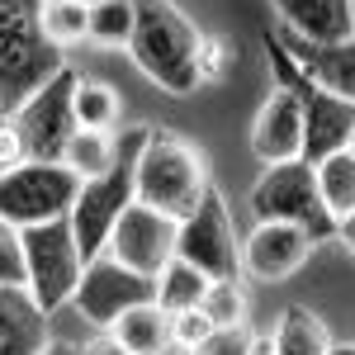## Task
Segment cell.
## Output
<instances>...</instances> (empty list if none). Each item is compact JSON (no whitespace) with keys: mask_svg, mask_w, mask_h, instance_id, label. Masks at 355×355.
Masks as SVG:
<instances>
[{"mask_svg":"<svg viewBox=\"0 0 355 355\" xmlns=\"http://www.w3.org/2000/svg\"><path fill=\"white\" fill-rule=\"evenodd\" d=\"M199 28L175 0H133V62L171 95L199 90Z\"/></svg>","mask_w":355,"mask_h":355,"instance_id":"obj_1","label":"cell"},{"mask_svg":"<svg viewBox=\"0 0 355 355\" xmlns=\"http://www.w3.org/2000/svg\"><path fill=\"white\" fill-rule=\"evenodd\" d=\"M62 67V48L43 28V0H0V114H15Z\"/></svg>","mask_w":355,"mask_h":355,"instance_id":"obj_2","label":"cell"},{"mask_svg":"<svg viewBox=\"0 0 355 355\" xmlns=\"http://www.w3.org/2000/svg\"><path fill=\"white\" fill-rule=\"evenodd\" d=\"M209 162L199 157V147L185 142L180 133L152 128L142 152H137V199L162 209L171 218H185L194 204L209 194Z\"/></svg>","mask_w":355,"mask_h":355,"instance_id":"obj_3","label":"cell"},{"mask_svg":"<svg viewBox=\"0 0 355 355\" xmlns=\"http://www.w3.org/2000/svg\"><path fill=\"white\" fill-rule=\"evenodd\" d=\"M147 133H152L147 123L119 133V162L105 175L81 180V194L71 204V227H76V242H81L85 261L110 246V232H114V223H119V214L137 199V152H142Z\"/></svg>","mask_w":355,"mask_h":355,"instance_id":"obj_4","label":"cell"},{"mask_svg":"<svg viewBox=\"0 0 355 355\" xmlns=\"http://www.w3.org/2000/svg\"><path fill=\"white\" fill-rule=\"evenodd\" d=\"M251 214L256 218H284L299 223L313 242H331L336 237V214L318 190V166L308 157H289V162H266L261 180L251 185Z\"/></svg>","mask_w":355,"mask_h":355,"instance_id":"obj_5","label":"cell"},{"mask_svg":"<svg viewBox=\"0 0 355 355\" xmlns=\"http://www.w3.org/2000/svg\"><path fill=\"white\" fill-rule=\"evenodd\" d=\"M19 232H24L28 294H33V303L53 318L57 308L71 303L76 284H81V270H85V251H81V242H76L71 214L28 223V227H19Z\"/></svg>","mask_w":355,"mask_h":355,"instance_id":"obj_6","label":"cell"},{"mask_svg":"<svg viewBox=\"0 0 355 355\" xmlns=\"http://www.w3.org/2000/svg\"><path fill=\"white\" fill-rule=\"evenodd\" d=\"M81 194V175L67 162H19L0 171V218H10L15 227L43 218H62L71 214Z\"/></svg>","mask_w":355,"mask_h":355,"instance_id":"obj_7","label":"cell"},{"mask_svg":"<svg viewBox=\"0 0 355 355\" xmlns=\"http://www.w3.org/2000/svg\"><path fill=\"white\" fill-rule=\"evenodd\" d=\"M142 299H157V275H142L133 270L128 261H119L114 251H100V256H90L81 270V284H76V294H71V308L81 313L90 327L110 331V322L119 313H128L133 303Z\"/></svg>","mask_w":355,"mask_h":355,"instance_id":"obj_8","label":"cell"},{"mask_svg":"<svg viewBox=\"0 0 355 355\" xmlns=\"http://www.w3.org/2000/svg\"><path fill=\"white\" fill-rule=\"evenodd\" d=\"M76 71H57L53 81H43L33 95H28L24 105L15 110V123H19V133H24V157L33 162H62V152H67V137L76 133L81 123H76Z\"/></svg>","mask_w":355,"mask_h":355,"instance_id":"obj_9","label":"cell"},{"mask_svg":"<svg viewBox=\"0 0 355 355\" xmlns=\"http://www.w3.org/2000/svg\"><path fill=\"white\" fill-rule=\"evenodd\" d=\"M175 251H180L185 261H194L199 270H209L214 279H223V275H242V246H237V237H232L227 204H223V194L214 190V185H209V194L180 218Z\"/></svg>","mask_w":355,"mask_h":355,"instance_id":"obj_10","label":"cell"},{"mask_svg":"<svg viewBox=\"0 0 355 355\" xmlns=\"http://www.w3.org/2000/svg\"><path fill=\"white\" fill-rule=\"evenodd\" d=\"M175 237H180V218H171L162 209L133 199V204L119 214L105 251H114L119 261H128V266L142 270V275H157L166 261L175 256Z\"/></svg>","mask_w":355,"mask_h":355,"instance_id":"obj_11","label":"cell"},{"mask_svg":"<svg viewBox=\"0 0 355 355\" xmlns=\"http://www.w3.org/2000/svg\"><path fill=\"white\" fill-rule=\"evenodd\" d=\"M313 246L318 242L303 232L299 223L256 218V227H251V237H246V246H242V270L251 275V279H261V284H279V279H289V275L308 261Z\"/></svg>","mask_w":355,"mask_h":355,"instance_id":"obj_12","label":"cell"},{"mask_svg":"<svg viewBox=\"0 0 355 355\" xmlns=\"http://www.w3.org/2000/svg\"><path fill=\"white\" fill-rule=\"evenodd\" d=\"M251 152L261 162H289L303 157V100L294 85L275 81V95L261 105L256 123H251Z\"/></svg>","mask_w":355,"mask_h":355,"instance_id":"obj_13","label":"cell"},{"mask_svg":"<svg viewBox=\"0 0 355 355\" xmlns=\"http://www.w3.org/2000/svg\"><path fill=\"white\" fill-rule=\"evenodd\" d=\"M289 38L303 43H341L355 33V0H270Z\"/></svg>","mask_w":355,"mask_h":355,"instance_id":"obj_14","label":"cell"},{"mask_svg":"<svg viewBox=\"0 0 355 355\" xmlns=\"http://www.w3.org/2000/svg\"><path fill=\"white\" fill-rule=\"evenodd\" d=\"M48 351V313L24 284H0V355Z\"/></svg>","mask_w":355,"mask_h":355,"instance_id":"obj_15","label":"cell"},{"mask_svg":"<svg viewBox=\"0 0 355 355\" xmlns=\"http://www.w3.org/2000/svg\"><path fill=\"white\" fill-rule=\"evenodd\" d=\"M110 336H114V346L128 351V355H157V351L171 346V313L157 299H142L128 313L114 318Z\"/></svg>","mask_w":355,"mask_h":355,"instance_id":"obj_16","label":"cell"},{"mask_svg":"<svg viewBox=\"0 0 355 355\" xmlns=\"http://www.w3.org/2000/svg\"><path fill=\"white\" fill-rule=\"evenodd\" d=\"M289 48L299 53V62L308 67V76L318 85H327L336 95L355 100V33L341 38V43H303V38H289Z\"/></svg>","mask_w":355,"mask_h":355,"instance_id":"obj_17","label":"cell"},{"mask_svg":"<svg viewBox=\"0 0 355 355\" xmlns=\"http://www.w3.org/2000/svg\"><path fill=\"white\" fill-rule=\"evenodd\" d=\"M209 279L214 275L199 270L194 261H185L180 251L166 261L162 270H157V303H162L166 313H180V308H194V303H204V289H209Z\"/></svg>","mask_w":355,"mask_h":355,"instance_id":"obj_18","label":"cell"},{"mask_svg":"<svg viewBox=\"0 0 355 355\" xmlns=\"http://www.w3.org/2000/svg\"><path fill=\"white\" fill-rule=\"evenodd\" d=\"M62 162L71 166L81 180H90V175H105V171L119 162V133L76 128V133L67 137V152H62Z\"/></svg>","mask_w":355,"mask_h":355,"instance_id":"obj_19","label":"cell"},{"mask_svg":"<svg viewBox=\"0 0 355 355\" xmlns=\"http://www.w3.org/2000/svg\"><path fill=\"white\" fill-rule=\"evenodd\" d=\"M275 351H284V355H322V351H331L327 322H322L318 313H308V308H284L279 331H275Z\"/></svg>","mask_w":355,"mask_h":355,"instance_id":"obj_20","label":"cell"},{"mask_svg":"<svg viewBox=\"0 0 355 355\" xmlns=\"http://www.w3.org/2000/svg\"><path fill=\"white\" fill-rule=\"evenodd\" d=\"M313 166H318V190H322L331 214L336 218L355 214V147H341V152H331Z\"/></svg>","mask_w":355,"mask_h":355,"instance_id":"obj_21","label":"cell"},{"mask_svg":"<svg viewBox=\"0 0 355 355\" xmlns=\"http://www.w3.org/2000/svg\"><path fill=\"white\" fill-rule=\"evenodd\" d=\"M76 123L81 128H100V133H119V119H123V105H119V90L105 81H76Z\"/></svg>","mask_w":355,"mask_h":355,"instance_id":"obj_22","label":"cell"},{"mask_svg":"<svg viewBox=\"0 0 355 355\" xmlns=\"http://www.w3.org/2000/svg\"><path fill=\"white\" fill-rule=\"evenodd\" d=\"M43 28L57 48L90 38V0H43Z\"/></svg>","mask_w":355,"mask_h":355,"instance_id":"obj_23","label":"cell"},{"mask_svg":"<svg viewBox=\"0 0 355 355\" xmlns=\"http://www.w3.org/2000/svg\"><path fill=\"white\" fill-rule=\"evenodd\" d=\"M90 38L105 48L133 43V0H90Z\"/></svg>","mask_w":355,"mask_h":355,"instance_id":"obj_24","label":"cell"},{"mask_svg":"<svg viewBox=\"0 0 355 355\" xmlns=\"http://www.w3.org/2000/svg\"><path fill=\"white\" fill-rule=\"evenodd\" d=\"M204 313L214 318V327H237L246 322V294L237 275H223V279H209L204 289Z\"/></svg>","mask_w":355,"mask_h":355,"instance_id":"obj_25","label":"cell"},{"mask_svg":"<svg viewBox=\"0 0 355 355\" xmlns=\"http://www.w3.org/2000/svg\"><path fill=\"white\" fill-rule=\"evenodd\" d=\"M209 336H214V318L204 313V303L171 313V346L175 351H204Z\"/></svg>","mask_w":355,"mask_h":355,"instance_id":"obj_26","label":"cell"},{"mask_svg":"<svg viewBox=\"0 0 355 355\" xmlns=\"http://www.w3.org/2000/svg\"><path fill=\"white\" fill-rule=\"evenodd\" d=\"M0 284H24V289H28L24 232H19L10 218H0Z\"/></svg>","mask_w":355,"mask_h":355,"instance_id":"obj_27","label":"cell"},{"mask_svg":"<svg viewBox=\"0 0 355 355\" xmlns=\"http://www.w3.org/2000/svg\"><path fill=\"white\" fill-rule=\"evenodd\" d=\"M194 62H199V85L218 81V76H223V67H227V43H223V38H209V33H204V38H199V57H194Z\"/></svg>","mask_w":355,"mask_h":355,"instance_id":"obj_28","label":"cell"},{"mask_svg":"<svg viewBox=\"0 0 355 355\" xmlns=\"http://www.w3.org/2000/svg\"><path fill=\"white\" fill-rule=\"evenodd\" d=\"M19 162H28L24 157V133H19L15 114H0V171H5V166H19Z\"/></svg>","mask_w":355,"mask_h":355,"instance_id":"obj_29","label":"cell"},{"mask_svg":"<svg viewBox=\"0 0 355 355\" xmlns=\"http://www.w3.org/2000/svg\"><path fill=\"white\" fill-rule=\"evenodd\" d=\"M204 351H209V355H223V351H256V341H251L246 322H237V327H214V336L204 341Z\"/></svg>","mask_w":355,"mask_h":355,"instance_id":"obj_30","label":"cell"},{"mask_svg":"<svg viewBox=\"0 0 355 355\" xmlns=\"http://www.w3.org/2000/svg\"><path fill=\"white\" fill-rule=\"evenodd\" d=\"M336 242L355 256V214H341V218H336Z\"/></svg>","mask_w":355,"mask_h":355,"instance_id":"obj_31","label":"cell"},{"mask_svg":"<svg viewBox=\"0 0 355 355\" xmlns=\"http://www.w3.org/2000/svg\"><path fill=\"white\" fill-rule=\"evenodd\" d=\"M351 147H355V137H351Z\"/></svg>","mask_w":355,"mask_h":355,"instance_id":"obj_32","label":"cell"}]
</instances>
